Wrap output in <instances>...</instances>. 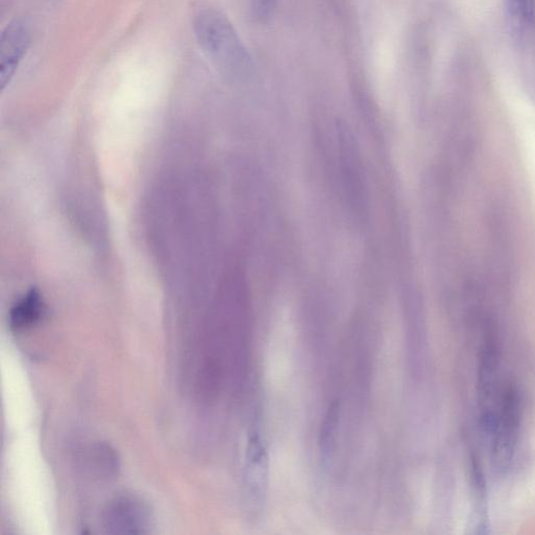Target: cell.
<instances>
[{"label":"cell","instance_id":"obj_1","mask_svg":"<svg viewBox=\"0 0 535 535\" xmlns=\"http://www.w3.org/2000/svg\"><path fill=\"white\" fill-rule=\"evenodd\" d=\"M193 29L204 54L223 76L232 81H245L252 76V58L222 12L200 9L194 16Z\"/></svg>","mask_w":535,"mask_h":535},{"label":"cell","instance_id":"obj_2","mask_svg":"<svg viewBox=\"0 0 535 535\" xmlns=\"http://www.w3.org/2000/svg\"><path fill=\"white\" fill-rule=\"evenodd\" d=\"M338 169L346 204L356 219L363 221L367 214L366 185L359 148L350 129L337 130Z\"/></svg>","mask_w":535,"mask_h":535},{"label":"cell","instance_id":"obj_3","mask_svg":"<svg viewBox=\"0 0 535 535\" xmlns=\"http://www.w3.org/2000/svg\"><path fill=\"white\" fill-rule=\"evenodd\" d=\"M259 418L253 421L248 435L244 480L249 501L261 513L269 487V455Z\"/></svg>","mask_w":535,"mask_h":535},{"label":"cell","instance_id":"obj_4","mask_svg":"<svg viewBox=\"0 0 535 535\" xmlns=\"http://www.w3.org/2000/svg\"><path fill=\"white\" fill-rule=\"evenodd\" d=\"M521 401L514 386L507 385L496 424L490 433L493 459L499 469L508 467L513 459L521 426Z\"/></svg>","mask_w":535,"mask_h":535},{"label":"cell","instance_id":"obj_5","mask_svg":"<svg viewBox=\"0 0 535 535\" xmlns=\"http://www.w3.org/2000/svg\"><path fill=\"white\" fill-rule=\"evenodd\" d=\"M32 26L26 18H16L6 27L0 40V85L12 81L32 42Z\"/></svg>","mask_w":535,"mask_h":535},{"label":"cell","instance_id":"obj_6","mask_svg":"<svg viewBox=\"0 0 535 535\" xmlns=\"http://www.w3.org/2000/svg\"><path fill=\"white\" fill-rule=\"evenodd\" d=\"M104 521L110 532L144 533L151 525V513L143 501L123 497L108 505Z\"/></svg>","mask_w":535,"mask_h":535},{"label":"cell","instance_id":"obj_7","mask_svg":"<svg viewBox=\"0 0 535 535\" xmlns=\"http://www.w3.org/2000/svg\"><path fill=\"white\" fill-rule=\"evenodd\" d=\"M340 425V404L332 402L323 417L319 432V451L321 461L327 467L334 458Z\"/></svg>","mask_w":535,"mask_h":535},{"label":"cell","instance_id":"obj_8","mask_svg":"<svg viewBox=\"0 0 535 535\" xmlns=\"http://www.w3.org/2000/svg\"><path fill=\"white\" fill-rule=\"evenodd\" d=\"M43 314V302L36 290L30 291L12 309L10 325L14 331H22L33 327Z\"/></svg>","mask_w":535,"mask_h":535},{"label":"cell","instance_id":"obj_9","mask_svg":"<svg viewBox=\"0 0 535 535\" xmlns=\"http://www.w3.org/2000/svg\"><path fill=\"white\" fill-rule=\"evenodd\" d=\"M93 470L102 477L108 478L119 470V459L115 452L106 445H99L92 451Z\"/></svg>","mask_w":535,"mask_h":535},{"label":"cell","instance_id":"obj_10","mask_svg":"<svg viewBox=\"0 0 535 535\" xmlns=\"http://www.w3.org/2000/svg\"><path fill=\"white\" fill-rule=\"evenodd\" d=\"M511 17L521 27L529 28L535 21V0H506Z\"/></svg>","mask_w":535,"mask_h":535},{"label":"cell","instance_id":"obj_11","mask_svg":"<svg viewBox=\"0 0 535 535\" xmlns=\"http://www.w3.org/2000/svg\"><path fill=\"white\" fill-rule=\"evenodd\" d=\"M278 0H252L253 16L260 22H267L273 15Z\"/></svg>","mask_w":535,"mask_h":535}]
</instances>
